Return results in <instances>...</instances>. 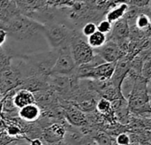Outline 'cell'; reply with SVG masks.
Instances as JSON below:
<instances>
[{"instance_id": "cell-7", "label": "cell", "mask_w": 151, "mask_h": 145, "mask_svg": "<svg viewBox=\"0 0 151 145\" xmlns=\"http://www.w3.org/2000/svg\"><path fill=\"white\" fill-rule=\"evenodd\" d=\"M94 52L95 54L100 56L105 63H116L120 58L123 57V52L118 44L111 40L107 41L104 46L95 50Z\"/></svg>"}, {"instance_id": "cell-26", "label": "cell", "mask_w": 151, "mask_h": 145, "mask_svg": "<svg viewBox=\"0 0 151 145\" xmlns=\"http://www.w3.org/2000/svg\"><path fill=\"white\" fill-rule=\"evenodd\" d=\"M5 28H6V25L0 19V29H4L5 30Z\"/></svg>"}, {"instance_id": "cell-16", "label": "cell", "mask_w": 151, "mask_h": 145, "mask_svg": "<svg viewBox=\"0 0 151 145\" xmlns=\"http://www.w3.org/2000/svg\"><path fill=\"white\" fill-rule=\"evenodd\" d=\"M12 58V54L4 46H2L0 48V72L10 67Z\"/></svg>"}, {"instance_id": "cell-9", "label": "cell", "mask_w": 151, "mask_h": 145, "mask_svg": "<svg viewBox=\"0 0 151 145\" xmlns=\"http://www.w3.org/2000/svg\"><path fill=\"white\" fill-rule=\"evenodd\" d=\"M19 14L20 12L15 1H0V19L5 25Z\"/></svg>"}, {"instance_id": "cell-8", "label": "cell", "mask_w": 151, "mask_h": 145, "mask_svg": "<svg viewBox=\"0 0 151 145\" xmlns=\"http://www.w3.org/2000/svg\"><path fill=\"white\" fill-rule=\"evenodd\" d=\"M111 40L115 42L119 47L122 43H126L130 35V27L125 19H121L115 22L111 29Z\"/></svg>"}, {"instance_id": "cell-1", "label": "cell", "mask_w": 151, "mask_h": 145, "mask_svg": "<svg viewBox=\"0 0 151 145\" xmlns=\"http://www.w3.org/2000/svg\"><path fill=\"white\" fill-rule=\"evenodd\" d=\"M7 38L3 45L12 57L49 50L43 25L19 14L6 24Z\"/></svg>"}, {"instance_id": "cell-14", "label": "cell", "mask_w": 151, "mask_h": 145, "mask_svg": "<svg viewBox=\"0 0 151 145\" xmlns=\"http://www.w3.org/2000/svg\"><path fill=\"white\" fill-rule=\"evenodd\" d=\"M66 117L70 123L74 126H82L86 123V117L85 115L75 107H71L67 109Z\"/></svg>"}, {"instance_id": "cell-10", "label": "cell", "mask_w": 151, "mask_h": 145, "mask_svg": "<svg viewBox=\"0 0 151 145\" xmlns=\"http://www.w3.org/2000/svg\"><path fill=\"white\" fill-rule=\"evenodd\" d=\"M65 134V128L60 124L55 123L44 130L42 138L50 144L60 142L64 138Z\"/></svg>"}, {"instance_id": "cell-12", "label": "cell", "mask_w": 151, "mask_h": 145, "mask_svg": "<svg viewBox=\"0 0 151 145\" xmlns=\"http://www.w3.org/2000/svg\"><path fill=\"white\" fill-rule=\"evenodd\" d=\"M40 115L41 110L36 104L27 105L19 110V116L26 122H34L39 119Z\"/></svg>"}, {"instance_id": "cell-6", "label": "cell", "mask_w": 151, "mask_h": 145, "mask_svg": "<svg viewBox=\"0 0 151 145\" xmlns=\"http://www.w3.org/2000/svg\"><path fill=\"white\" fill-rule=\"evenodd\" d=\"M77 80L73 75L50 74L47 78L49 86L52 87L60 94H68L76 89Z\"/></svg>"}, {"instance_id": "cell-15", "label": "cell", "mask_w": 151, "mask_h": 145, "mask_svg": "<svg viewBox=\"0 0 151 145\" xmlns=\"http://www.w3.org/2000/svg\"><path fill=\"white\" fill-rule=\"evenodd\" d=\"M107 42V36L98 31L94 33L92 35L87 38V43L94 50L99 49L102 46L104 45V43Z\"/></svg>"}, {"instance_id": "cell-27", "label": "cell", "mask_w": 151, "mask_h": 145, "mask_svg": "<svg viewBox=\"0 0 151 145\" xmlns=\"http://www.w3.org/2000/svg\"><path fill=\"white\" fill-rule=\"evenodd\" d=\"M15 145H29V144H27V143H21V144H15Z\"/></svg>"}, {"instance_id": "cell-3", "label": "cell", "mask_w": 151, "mask_h": 145, "mask_svg": "<svg viewBox=\"0 0 151 145\" xmlns=\"http://www.w3.org/2000/svg\"><path fill=\"white\" fill-rule=\"evenodd\" d=\"M70 50L76 66L89 63L95 56L94 50L88 44L84 36L75 30L70 43Z\"/></svg>"}, {"instance_id": "cell-20", "label": "cell", "mask_w": 151, "mask_h": 145, "mask_svg": "<svg viewBox=\"0 0 151 145\" xmlns=\"http://www.w3.org/2000/svg\"><path fill=\"white\" fill-rule=\"evenodd\" d=\"M111 29H112V24L106 19H103V20L99 21L98 24L96 25V30L105 35L107 34L111 33Z\"/></svg>"}, {"instance_id": "cell-4", "label": "cell", "mask_w": 151, "mask_h": 145, "mask_svg": "<svg viewBox=\"0 0 151 145\" xmlns=\"http://www.w3.org/2000/svg\"><path fill=\"white\" fill-rule=\"evenodd\" d=\"M147 82L143 78H137L134 89L128 97L129 107L134 112H150L149 91L147 90Z\"/></svg>"}, {"instance_id": "cell-18", "label": "cell", "mask_w": 151, "mask_h": 145, "mask_svg": "<svg viewBox=\"0 0 151 145\" xmlns=\"http://www.w3.org/2000/svg\"><path fill=\"white\" fill-rule=\"evenodd\" d=\"M96 109H97V111L101 114L107 115L112 110V108H111V103L109 100L105 99V98H102L101 100L98 101V103L96 105Z\"/></svg>"}, {"instance_id": "cell-5", "label": "cell", "mask_w": 151, "mask_h": 145, "mask_svg": "<svg viewBox=\"0 0 151 145\" xmlns=\"http://www.w3.org/2000/svg\"><path fill=\"white\" fill-rule=\"evenodd\" d=\"M76 65L73 58L70 46L58 50V56L51 69L50 74L73 75L76 69Z\"/></svg>"}, {"instance_id": "cell-28", "label": "cell", "mask_w": 151, "mask_h": 145, "mask_svg": "<svg viewBox=\"0 0 151 145\" xmlns=\"http://www.w3.org/2000/svg\"><path fill=\"white\" fill-rule=\"evenodd\" d=\"M1 95H2V94H1V93H0V97H1Z\"/></svg>"}, {"instance_id": "cell-22", "label": "cell", "mask_w": 151, "mask_h": 145, "mask_svg": "<svg viewBox=\"0 0 151 145\" xmlns=\"http://www.w3.org/2000/svg\"><path fill=\"white\" fill-rule=\"evenodd\" d=\"M116 142L119 145H129L130 138L127 134H119L116 138Z\"/></svg>"}, {"instance_id": "cell-13", "label": "cell", "mask_w": 151, "mask_h": 145, "mask_svg": "<svg viewBox=\"0 0 151 145\" xmlns=\"http://www.w3.org/2000/svg\"><path fill=\"white\" fill-rule=\"evenodd\" d=\"M129 8V4L127 2L124 3H117L114 7H111V10L107 12L105 16V19L112 24V22H116L121 19H123L127 11Z\"/></svg>"}, {"instance_id": "cell-2", "label": "cell", "mask_w": 151, "mask_h": 145, "mask_svg": "<svg viewBox=\"0 0 151 145\" xmlns=\"http://www.w3.org/2000/svg\"><path fill=\"white\" fill-rule=\"evenodd\" d=\"M43 25L44 35L51 50H60L70 46L72 38L76 29L66 22L59 19L46 22Z\"/></svg>"}, {"instance_id": "cell-25", "label": "cell", "mask_w": 151, "mask_h": 145, "mask_svg": "<svg viewBox=\"0 0 151 145\" xmlns=\"http://www.w3.org/2000/svg\"><path fill=\"white\" fill-rule=\"evenodd\" d=\"M29 145H43L42 142L38 139V138H35V139H33L31 142H30V144Z\"/></svg>"}, {"instance_id": "cell-17", "label": "cell", "mask_w": 151, "mask_h": 145, "mask_svg": "<svg viewBox=\"0 0 151 145\" xmlns=\"http://www.w3.org/2000/svg\"><path fill=\"white\" fill-rule=\"evenodd\" d=\"M134 24H135V27L138 30H146V29L149 30L150 26V20L149 15L144 12L140 13L136 18Z\"/></svg>"}, {"instance_id": "cell-11", "label": "cell", "mask_w": 151, "mask_h": 145, "mask_svg": "<svg viewBox=\"0 0 151 145\" xmlns=\"http://www.w3.org/2000/svg\"><path fill=\"white\" fill-rule=\"evenodd\" d=\"M13 105L16 108L21 109L27 105L35 104V95L27 89H17V92L13 95L12 97Z\"/></svg>"}, {"instance_id": "cell-21", "label": "cell", "mask_w": 151, "mask_h": 145, "mask_svg": "<svg viewBox=\"0 0 151 145\" xmlns=\"http://www.w3.org/2000/svg\"><path fill=\"white\" fill-rule=\"evenodd\" d=\"M96 142L98 145H111L110 137L104 133H98L96 135Z\"/></svg>"}, {"instance_id": "cell-24", "label": "cell", "mask_w": 151, "mask_h": 145, "mask_svg": "<svg viewBox=\"0 0 151 145\" xmlns=\"http://www.w3.org/2000/svg\"><path fill=\"white\" fill-rule=\"evenodd\" d=\"M19 133V129L16 126H12L8 128V134L10 136H17Z\"/></svg>"}, {"instance_id": "cell-19", "label": "cell", "mask_w": 151, "mask_h": 145, "mask_svg": "<svg viewBox=\"0 0 151 145\" xmlns=\"http://www.w3.org/2000/svg\"><path fill=\"white\" fill-rule=\"evenodd\" d=\"M96 31V24L95 22H88L83 25L81 28V35L88 38Z\"/></svg>"}, {"instance_id": "cell-23", "label": "cell", "mask_w": 151, "mask_h": 145, "mask_svg": "<svg viewBox=\"0 0 151 145\" xmlns=\"http://www.w3.org/2000/svg\"><path fill=\"white\" fill-rule=\"evenodd\" d=\"M7 38V33L4 29H0V48L5 43Z\"/></svg>"}]
</instances>
